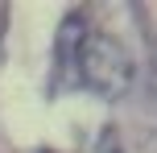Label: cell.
<instances>
[{"instance_id": "cell-1", "label": "cell", "mask_w": 157, "mask_h": 153, "mask_svg": "<svg viewBox=\"0 0 157 153\" xmlns=\"http://www.w3.org/2000/svg\"><path fill=\"white\" fill-rule=\"evenodd\" d=\"M75 79L83 87L99 91V95H124L132 83V58H128L124 41L112 33L87 29L78 41V62H75Z\"/></svg>"}, {"instance_id": "cell-2", "label": "cell", "mask_w": 157, "mask_h": 153, "mask_svg": "<svg viewBox=\"0 0 157 153\" xmlns=\"http://www.w3.org/2000/svg\"><path fill=\"white\" fill-rule=\"evenodd\" d=\"M87 33V17L83 13H66L62 25H58V41H54V83H50V91H66V87H78L75 79V62H78V41H83Z\"/></svg>"}, {"instance_id": "cell-3", "label": "cell", "mask_w": 157, "mask_h": 153, "mask_svg": "<svg viewBox=\"0 0 157 153\" xmlns=\"http://www.w3.org/2000/svg\"><path fill=\"white\" fill-rule=\"evenodd\" d=\"M99 153H120V141H116V132H112V128L99 132Z\"/></svg>"}, {"instance_id": "cell-4", "label": "cell", "mask_w": 157, "mask_h": 153, "mask_svg": "<svg viewBox=\"0 0 157 153\" xmlns=\"http://www.w3.org/2000/svg\"><path fill=\"white\" fill-rule=\"evenodd\" d=\"M153 79H157V58H153Z\"/></svg>"}, {"instance_id": "cell-5", "label": "cell", "mask_w": 157, "mask_h": 153, "mask_svg": "<svg viewBox=\"0 0 157 153\" xmlns=\"http://www.w3.org/2000/svg\"><path fill=\"white\" fill-rule=\"evenodd\" d=\"M41 153H50V149H41Z\"/></svg>"}]
</instances>
